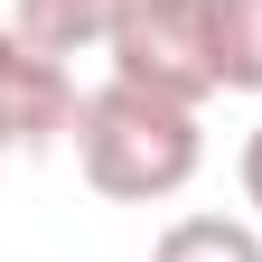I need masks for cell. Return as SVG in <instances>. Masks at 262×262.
I'll use <instances>...</instances> for the list:
<instances>
[{
    "label": "cell",
    "instance_id": "6da1fadb",
    "mask_svg": "<svg viewBox=\"0 0 262 262\" xmlns=\"http://www.w3.org/2000/svg\"><path fill=\"white\" fill-rule=\"evenodd\" d=\"M75 169H84L94 196H113V206H169V196L206 169L196 103H169V94H150V84L103 75L84 94V122H75Z\"/></svg>",
    "mask_w": 262,
    "mask_h": 262
},
{
    "label": "cell",
    "instance_id": "7a4b0ae2",
    "mask_svg": "<svg viewBox=\"0 0 262 262\" xmlns=\"http://www.w3.org/2000/svg\"><path fill=\"white\" fill-rule=\"evenodd\" d=\"M103 56H113L122 84H150V94H169V103H206V94H225L206 0H131L122 38H113Z\"/></svg>",
    "mask_w": 262,
    "mask_h": 262
},
{
    "label": "cell",
    "instance_id": "3957f363",
    "mask_svg": "<svg viewBox=\"0 0 262 262\" xmlns=\"http://www.w3.org/2000/svg\"><path fill=\"white\" fill-rule=\"evenodd\" d=\"M0 94H10V150L19 159H47L56 141H75L84 122V94H75V66L28 47V38H0Z\"/></svg>",
    "mask_w": 262,
    "mask_h": 262
},
{
    "label": "cell",
    "instance_id": "277c9868",
    "mask_svg": "<svg viewBox=\"0 0 262 262\" xmlns=\"http://www.w3.org/2000/svg\"><path fill=\"white\" fill-rule=\"evenodd\" d=\"M131 19V0H10V38L47 47V56H94L113 47Z\"/></svg>",
    "mask_w": 262,
    "mask_h": 262
},
{
    "label": "cell",
    "instance_id": "5b68a950",
    "mask_svg": "<svg viewBox=\"0 0 262 262\" xmlns=\"http://www.w3.org/2000/svg\"><path fill=\"white\" fill-rule=\"evenodd\" d=\"M150 262H262V234L244 215H178V225H159Z\"/></svg>",
    "mask_w": 262,
    "mask_h": 262
},
{
    "label": "cell",
    "instance_id": "8992f818",
    "mask_svg": "<svg viewBox=\"0 0 262 262\" xmlns=\"http://www.w3.org/2000/svg\"><path fill=\"white\" fill-rule=\"evenodd\" d=\"M206 19H215L225 94H262V0H206Z\"/></svg>",
    "mask_w": 262,
    "mask_h": 262
},
{
    "label": "cell",
    "instance_id": "52a82bcc",
    "mask_svg": "<svg viewBox=\"0 0 262 262\" xmlns=\"http://www.w3.org/2000/svg\"><path fill=\"white\" fill-rule=\"evenodd\" d=\"M234 169H244V206H253V215H262V122H253V131H244V159H234Z\"/></svg>",
    "mask_w": 262,
    "mask_h": 262
}]
</instances>
